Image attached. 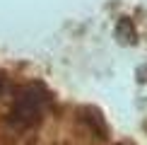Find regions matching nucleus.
Instances as JSON below:
<instances>
[{
	"mask_svg": "<svg viewBox=\"0 0 147 145\" xmlns=\"http://www.w3.org/2000/svg\"><path fill=\"white\" fill-rule=\"evenodd\" d=\"M7 89H10V77L5 70H0V102L7 97Z\"/></svg>",
	"mask_w": 147,
	"mask_h": 145,
	"instance_id": "obj_1",
	"label": "nucleus"
},
{
	"mask_svg": "<svg viewBox=\"0 0 147 145\" xmlns=\"http://www.w3.org/2000/svg\"><path fill=\"white\" fill-rule=\"evenodd\" d=\"M118 145H130V143H118Z\"/></svg>",
	"mask_w": 147,
	"mask_h": 145,
	"instance_id": "obj_2",
	"label": "nucleus"
}]
</instances>
